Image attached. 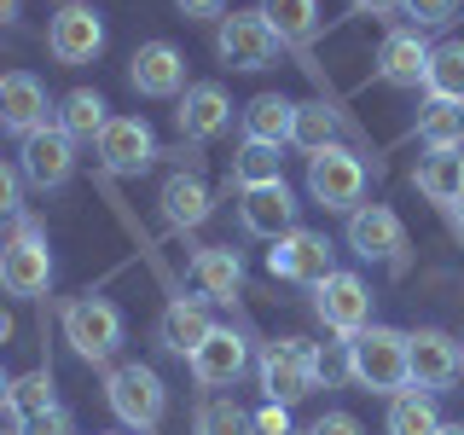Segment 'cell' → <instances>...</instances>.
Listing matches in <instances>:
<instances>
[{"label": "cell", "instance_id": "277c9868", "mask_svg": "<svg viewBox=\"0 0 464 435\" xmlns=\"http://www.w3.org/2000/svg\"><path fill=\"white\" fill-rule=\"evenodd\" d=\"M64 343L76 348L82 360H111L116 343H122V314H116V302L105 296H76L64 308Z\"/></svg>", "mask_w": 464, "mask_h": 435}, {"label": "cell", "instance_id": "30bf717a", "mask_svg": "<svg viewBox=\"0 0 464 435\" xmlns=\"http://www.w3.org/2000/svg\"><path fill=\"white\" fill-rule=\"evenodd\" d=\"M348 250L366 256V261H401L406 250V227L389 203H360L348 209Z\"/></svg>", "mask_w": 464, "mask_h": 435}, {"label": "cell", "instance_id": "484cf974", "mask_svg": "<svg viewBox=\"0 0 464 435\" xmlns=\"http://www.w3.org/2000/svg\"><path fill=\"white\" fill-rule=\"evenodd\" d=\"M383 430L389 435H435V430H441V412H435L430 389H401V395H389Z\"/></svg>", "mask_w": 464, "mask_h": 435}, {"label": "cell", "instance_id": "6da1fadb", "mask_svg": "<svg viewBox=\"0 0 464 435\" xmlns=\"http://www.w3.org/2000/svg\"><path fill=\"white\" fill-rule=\"evenodd\" d=\"M348 377L372 395H401L412 389V360H406V331L366 325L360 337H348Z\"/></svg>", "mask_w": 464, "mask_h": 435}, {"label": "cell", "instance_id": "5b68a950", "mask_svg": "<svg viewBox=\"0 0 464 435\" xmlns=\"http://www.w3.org/2000/svg\"><path fill=\"white\" fill-rule=\"evenodd\" d=\"M279 29H273L267 18L256 12H232V18H221V35H215V53H221V64L232 70H267L273 58H279Z\"/></svg>", "mask_w": 464, "mask_h": 435}, {"label": "cell", "instance_id": "7402d4cb", "mask_svg": "<svg viewBox=\"0 0 464 435\" xmlns=\"http://www.w3.org/2000/svg\"><path fill=\"white\" fill-rule=\"evenodd\" d=\"M430 105H464V41H441L430 47V76H424Z\"/></svg>", "mask_w": 464, "mask_h": 435}, {"label": "cell", "instance_id": "2e32d148", "mask_svg": "<svg viewBox=\"0 0 464 435\" xmlns=\"http://www.w3.org/2000/svg\"><path fill=\"white\" fill-rule=\"evenodd\" d=\"M99 157H105L111 174H145L157 157V140L140 116H111L105 134H99Z\"/></svg>", "mask_w": 464, "mask_h": 435}, {"label": "cell", "instance_id": "ee69618b", "mask_svg": "<svg viewBox=\"0 0 464 435\" xmlns=\"http://www.w3.org/2000/svg\"><path fill=\"white\" fill-rule=\"evenodd\" d=\"M6 337H12V319H6V308H0V348H6Z\"/></svg>", "mask_w": 464, "mask_h": 435}, {"label": "cell", "instance_id": "bcb514c9", "mask_svg": "<svg viewBox=\"0 0 464 435\" xmlns=\"http://www.w3.org/2000/svg\"><path fill=\"white\" fill-rule=\"evenodd\" d=\"M435 435H464V424H441V430H435Z\"/></svg>", "mask_w": 464, "mask_h": 435}, {"label": "cell", "instance_id": "8d00e7d4", "mask_svg": "<svg viewBox=\"0 0 464 435\" xmlns=\"http://www.w3.org/2000/svg\"><path fill=\"white\" fill-rule=\"evenodd\" d=\"M18 203H24V174L0 157V221H6V215H18Z\"/></svg>", "mask_w": 464, "mask_h": 435}, {"label": "cell", "instance_id": "4316f807", "mask_svg": "<svg viewBox=\"0 0 464 435\" xmlns=\"http://www.w3.org/2000/svg\"><path fill=\"white\" fill-rule=\"evenodd\" d=\"M290 145L308 151V157H319L325 145H337V111H331L325 99H302L296 116H290Z\"/></svg>", "mask_w": 464, "mask_h": 435}, {"label": "cell", "instance_id": "ac0fdd59", "mask_svg": "<svg viewBox=\"0 0 464 435\" xmlns=\"http://www.w3.org/2000/svg\"><path fill=\"white\" fill-rule=\"evenodd\" d=\"M47 87H41L29 70H12V76H0V128H12V134H35V128H47Z\"/></svg>", "mask_w": 464, "mask_h": 435}, {"label": "cell", "instance_id": "60d3db41", "mask_svg": "<svg viewBox=\"0 0 464 435\" xmlns=\"http://www.w3.org/2000/svg\"><path fill=\"white\" fill-rule=\"evenodd\" d=\"M354 12H383V6H395V0H348Z\"/></svg>", "mask_w": 464, "mask_h": 435}, {"label": "cell", "instance_id": "44dd1931", "mask_svg": "<svg viewBox=\"0 0 464 435\" xmlns=\"http://www.w3.org/2000/svg\"><path fill=\"white\" fill-rule=\"evenodd\" d=\"M209 331H215L209 308H203V302H186V296H180V302H169L163 319H157V343H163L169 354H180V360H192Z\"/></svg>", "mask_w": 464, "mask_h": 435}, {"label": "cell", "instance_id": "9a60e30c", "mask_svg": "<svg viewBox=\"0 0 464 435\" xmlns=\"http://www.w3.org/2000/svg\"><path fill=\"white\" fill-rule=\"evenodd\" d=\"M128 82H134V93H145V99L186 93V58H180V47H169V41H145V47L134 53V64H128Z\"/></svg>", "mask_w": 464, "mask_h": 435}, {"label": "cell", "instance_id": "7c38bea8", "mask_svg": "<svg viewBox=\"0 0 464 435\" xmlns=\"http://www.w3.org/2000/svg\"><path fill=\"white\" fill-rule=\"evenodd\" d=\"M0 285H6V296H47V285H53L47 238H6L0 244Z\"/></svg>", "mask_w": 464, "mask_h": 435}, {"label": "cell", "instance_id": "e575fe53", "mask_svg": "<svg viewBox=\"0 0 464 435\" xmlns=\"http://www.w3.org/2000/svg\"><path fill=\"white\" fill-rule=\"evenodd\" d=\"M401 12H406L418 29H441V24H453L459 0H401Z\"/></svg>", "mask_w": 464, "mask_h": 435}, {"label": "cell", "instance_id": "5bb4252c", "mask_svg": "<svg viewBox=\"0 0 464 435\" xmlns=\"http://www.w3.org/2000/svg\"><path fill=\"white\" fill-rule=\"evenodd\" d=\"M238 221H244V232H250V238H285V232H296V198H290L285 180H273V186H244Z\"/></svg>", "mask_w": 464, "mask_h": 435}, {"label": "cell", "instance_id": "9c48e42d", "mask_svg": "<svg viewBox=\"0 0 464 435\" xmlns=\"http://www.w3.org/2000/svg\"><path fill=\"white\" fill-rule=\"evenodd\" d=\"M24 180L35 186V192H53V186L70 180V169H76V140L64 134V128H35V134H24Z\"/></svg>", "mask_w": 464, "mask_h": 435}, {"label": "cell", "instance_id": "d6986e66", "mask_svg": "<svg viewBox=\"0 0 464 435\" xmlns=\"http://www.w3.org/2000/svg\"><path fill=\"white\" fill-rule=\"evenodd\" d=\"M377 76H383L389 87H424L430 47L418 41V29H395V35H383V47H377Z\"/></svg>", "mask_w": 464, "mask_h": 435}, {"label": "cell", "instance_id": "b9f144b4", "mask_svg": "<svg viewBox=\"0 0 464 435\" xmlns=\"http://www.w3.org/2000/svg\"><path fill=\"white\" fill-rule=\"evenodd\" d=\"M18 6H24V0H0V24H12V18H18Z\"/></svg>", "mask_w": 464, "mask_h": 435}, {"label": "cell", "instance_id": "e0dca14e", "mask_svg": "<svg viewBox=\"0 0 464 435\" xmlns=\"http://www.w3.org/2000/svg\"><path fill=\"white\" fill-rule=\"evenodd\" d=\"M174 122H180L186 140H215L221 128L232 122V99L221 82H192L180 93V111H174Z\"/></svg>", "mask_w": 464, "mask_h": 435}, {"label": "cell", "instance_id": "ab89813d", "mask_svg": "<svg viewBox=\"0 0 464 435\" xmlns=\"http://www.w3.org/2000/svg\"><path fill=\"white\" fill-rule=\"evenodd\" d=\"M174 6H180V18H227V0H174Z\"/></svg>", "mask_w": 464, "mask_h": 435}, {"label": "cell", "instance_id": "ba28073f", "mask_svg": "<svg viewBox=\"0 0 464 435\" xmlns=\"http://www.w3.org/2000/svg\"><path fill=\"white\" fill-rule=\"evenodd\" d=\"M267 267L279 273V279L290 285H319V279H331V244H325V232H308V227H296V232H285V238H273V250H267Z\"/></svg>", "mask_w": 464, "mask_h": 435}, {"label": "cell", "instance_id": "f35d334b", "mask_svg": "<svg viewBox=\"0 0 464 435\" xmlns=\"http://www.w3.org/2000/svg\"><path fill=\"white\" fill-rule=\"evenodd\" d=\"M308 435H366V430H360V418H348V412H325Z\"/></svg>", "mask_w": 464, "mask_h": 435}, {"label": "cell", "instance_id": "8fae6325", "mask_svg": "<svg viewBox=\"0 0 464 435\" xmlns=\"http://www.w3.org/2000/svg\"><path fill=\"white\" fill-rule=\"evenodd\" d=\"M406 360H412V389H453V377L464 372V360H459V343L447 337V331H412L406 337Z\"/></svg>", "mask_w": 464, "mask_h": 435}, {"label": "cell", "instance_id": "83f0119b", "mask_svg": "<svg viewBox=\"0 0 464 435\" xmlns=\"http://www.w3.org/2000/svg\"><path fill=\"white\" fill-rule=\"evenodd\" d=\"M163 215L174 227L209 221V186H203L198 174H169V180H163Z\"/></svg>", "mask_w": 464, "mask_h": 435}, {"label": "cell", "instance_id": "74e56055", "mask_svg": "<svg viewBox=\"0 0 464 435\" xmlns=\"http://www.w3.org/2000/svg\"><path fill=\"white\" fill-rule=\"evenodd\" d=\"M256 435H290V406H261L256 412Z\"/></svg>", "mask_w": 464, "mask_h": 435}, {"label": "cell", "instance_id": "52a82bcc", "mask_svg": "<svg viewBox=\"0 0 464 435\" xmlns=\"http://www.w3.org/2000/svg\"><path fill=\"white\" fill-rule=\"evenodd\" d=\"M314 308L337 337H360L372 325V290L360 273H331V279L314 285Z\"/></svg>", "mask_w": 464, "mask_h": 435}, {"label": "cell", "instance_id": "f6af8a7d", "mask_svg": "<svg viewBox=\"0 0 464 435\" xmlns=\"http://www.w3.org/2000/svg\"><path fill=\"white\" fill-rule=\"evenodd\" d=\"M453 221H459V232H464V198H459V203H453Z\"/></svg>", "mask_w": 464, "mask_h": 435}, {"label": "cell", "instance_id": "7a4b0ae2", "mask_svg": "<svg viewBox=\"0 0 464 435\" xmlns=\"http://www.w3.org/2000/svg\"><path fill=\"white\" fill-rule=\"evenodd\" d=\"M314 389H319V348L302 343V337L267 343V354H261V395L273 406H296Z\"/></svg>", "mask_w": 464, "mask_h": 435}, {"label": "cell", "instance_id": "4fadbf2b", "mask_svg": "<svg viewBox=\"0 0 464 435\" xmlns=\"http://www.w3.org/2000/svg\"><path fill=\"white\" fill-rule=\"evenodd\" d=\"M47 47L58 64H93L99 47H105V24H99L93 6H58V18L47 29Z\"/></svg>", "mask_w": 464, "mask_h": 435}, {"label": "cell", "instance_id": "3957f363", "mask_svg": "<svg viewBox=\"0 0 464 435\" xmlns=\"http://www.w3.org/2000/svg\"><path fill=\"white\" fill-rule=\"evenodd\" d=\"M105 401H111V412L122 418L128 430H157V424H163V412H169L163 377H157L151 366H140V360H128V366H111V377H105Z\"/></svg>", "mask_w": 464, "mask_h": 435}, {"label": "cell", "instance_id": "1f68e13d", "mask_svg": "<svg viewBox=\"0 0 464 435\" xmlns=\"http://www.w3.org/2000/svg\"><path fill=\"white\" fill-rule=\"evenodd\" d=\"M418 140H424L430 151H464V111L430 105L424 116H418Z\"/></svg>", "mask_w": 464, "mask_h": 435}, {"label": "cell", "instance_id": "f546056e", "mask_svg": "<svg viewBox=\"0 0 464 435\" xmlns=\"http://www.w3.org/2000/svg\"><path fill=\"white\" fill-rule=\"evenodd\" d=\"M261 18L279 29V41L308 47V35L319 29V6H314V0H261Z\"/></svg>", "mask_w": 464, "mask_h": 435}, {"label": "cell", "instance_id": "ffe728a7", "mask_svg": "<svg viewBox=\"0 0 464 435\" xmlns=\"http://www.w3.org/2000/svg\"><path fill=\"white\" fill-rule=\"evenodd\" d=\"M238 372H244V337L227 331V325H215L209 337H203V348L192 354V377L203 389H227V383H238Z\"/></svg>", "mask_w": 464, "mask_h": 435}, {"label": "cell", "instance_id": "d6a6232c", "mask_svg": "<svg viewBox=\"0 0 464 435\" xmlns=\"http://www.w3.org/2000/svg\"><path fill=\"white\" fill-rule=\"evenodd\" d=\"M47 406H58V401H53V372H47V366H35V372H24V377H12V406H6L12 418L47 412Z\"/></svg>", "mask_w": 464, "mask_h": 435}, {"label": "cell", "instance_id": "cb8c5ba5", "mask_svg": "<svg viewBox=\"0 0 464 435\" xmlns=\"http://www.w3.org/2000/svg\"><path fill=\"white\" fill-rule=\"evenodd\" d=\"M192 279L203 285V296L232 302V296H238V285H244V267H238V256H232L227 244H209V250L192 256Z\"/></svg>", "mask_w": 464, "mask_h": 435}, {"label": "cell", "instance_id": "7dc6e473", "mask_svg": "<svg viewBox=\"0 0 464 435\" xmlns=\"http://www.w3.org/2000/svg\"><path fill=\"white\" fill-rule=\"evenodd\" d=\"M459 360H464V343H459Z\"/></svg>", "mask_w": 464, "mask_h": 435}, {"label": "cell", "instance_id": "4dcf8cb0", "mask_svg": "<svg viewBox=\"0 0 464 435\" xmlns=\"http://www.w3.org/2000/svg\"><path fill=\"white\" fill-rule=\"evenodd\" d=\"M285 157H279V145H267V140H244V151L232 157V180L238 186H273V180H285Z\"/></svg>", "mask_w": 464, "mask_h": 435}, {"label": "cell", "instance_id": "603a6c76", "mask_svg": "<svg viewBox=\"0 0 464 435\" xmlns=\"http://www.w3.org/2000/svg\"><path fill=\"white\" fill-rule=\"evenodd\" d=\"M418 192L430 203H441V209H453L464 198V151H430L418 163Z\"/></svg>", "mask_w": 464, "mask_h": 435}, {"label": "cell", "instance_id": "7bdbcfd3", "mask_svg": "<svg viewBox=\"0 0 464 435\" xmlns=\"http://www.w3.org/2000/svg\"><path fill=\"white\" fill-rule=\"evenodd\" d=\"M0 406H12V377L0 372Z\"/></svg>", "mask_w": 464, "mask_h": 435}, {"label": "cell", "instance_id": "d590c367", "mask_svg": "<svg viewBox=\"0 0 464 435\" xmlns=\"http://www.w3.org/2000/svg\"><path fill=\"white\" fill-rule=\"evenodd\" d=\"M18 435H76V418H70L64 406H47V412L18 418Z\"/></svg>", "mask_w": 464, "mask_h": 435}, {"label": "cell", "instance_id": "d4e9b609", "mask_svg": "<svg viewBox=\"0 0 464 435\" xmlns=\"http://www.w3.org/2000/svg\"><path fill=\"white\" fill-rule=\"evenodd\" d=\"M290 116H296V99L285 93H256L244 105V134L267 140V145H290Z\"/></svg>", "mask_w": 464, "mask_h": 435}, {"label": "cell", "instance_id": "f1b7e54d", "mask_svg": "<svg viewBox=\"0 0 464 435\" xmlns=\"http://www.w3.org/2000/svg\"><path fill=\"white\" fill-rule=\"evenodd\" d=\"M105 111L111 105L93 93V87H76V93H64V105H58V128H64L70 140H99V134H105V122H111Z\"/></svg>", "mask_w": 464, "mask_h": 435}, {"label": "cell", "instance_id": "c3c4849f", "mask_svg": "<svg viewBox=\"0 0 464 435\" xmlns=\"http://www.w3.org/2000/svg\"><path fill=\"white\" fill-rule=\"evenodd\" d=\"M290 435H296V430H290Z\"/></svg>", "mask_w": 464, "mask_h": 435}, {"label": "cell", "instance_id": "8992f818", "mask_svg": "<svg viewBox=\"0 0 464 435\" xmlns=\"http://www.w3.org/2000/svg\"><path fill=\"white\" fill-rule=\"evenodd\" d=\"M308 192L325 209H360V192H366V163L343 145H325L319 157H308Z\"/></svg>", "mask_w": 464, "mask_h": 435}, {"label": "cell", "instance_id": "836d02e7", "mask_svg": "<svg viewBox=\"0 0 464 435\" xmlns=\"http://www.w3.org/2000/svg\"><path fill=\"white\" fill-rule=\"evenodd\" d=\"M198 435H256V412H244L238 401H209L198 412Z\"/></svg>", "mask_w": 464, "mask_h": 435}]
</instances>
